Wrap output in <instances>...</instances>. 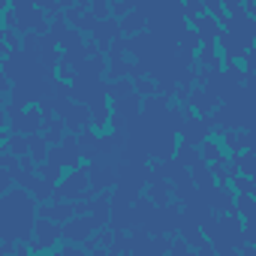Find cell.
<instances>
[{
  "mask_svg": "<svg viewBox=\"0 0 256 256\" xmlns=\"http://www.w3.org/2000/svg\"><path fill=\"white\" fill-rule=\"evenodd\" d=\"M187 112V120H184V126H181V145H193V148H202L205 142H208V133H211V118H196L190 108H184Z\"/></svg>",
  "mask_w": 256,
  "mask_h": 256,
  "instance_id": "1",
  "label": "cell"
},
{
  "mask_svg": "<svg viewBox=\"0 0 256 256\" xmlns=\"http://www.w3.org/2000/svg\"><path fill=\"white\" fill-rule=\"evenodd\" d=\"M60 238H64V226H60V223H52V220L36 217V232H34V241H30L28 247H30L34 253H42V250H52Z\"/></svg>",
  "mask_w": 256,
  "mask_h": 256,
  "instance_id": "2",
  "label": "cell"
},
{
  "mask_svg": "<svg viewBox=\"0 0 256 256\" xmlns=\"http://www.w3.org/2000/svg\"><path fill=\"white\" fill-rule=\"evenodd\" d=\"M64 124H66V133H70V130H72L76 136H78V133H84L88 126L94 124L90 106H84V102H72V106L64 112Z\"/></svg>",
  "mask_w": 256,
  "mask_h": 256,
  "instance_id": "3",
  "label": "cell"
},
{
  "mask_svg": "<svg viewBox=\"0 0 256 256\" xmlns=\"http://www.w3.org/2000/svg\"><path fill=\"white\" fill-rule=\"evenodd\" d=\"M84 169H88V175H90V190H94V193H102V190H108L112 184H118V169H112V166L90 163V166H84Z\"/></svg>",
  "mask_w": 256,
  "mask_h": 256,
  "instance_id": "4",
  "label": "cell"
},
{
  "mask_svg": "<svg viewBox=\"0 0 256 256\" xmlns=\"http://www.w3.org/2000/svg\"><path fill=\"white\" fill-rule=\"evenodd\" d=\"M40 217L52 223H70L76 217V202H54V205H40Z\"/></svg>",
  "mask_w": 256,
  "mask_h": 256,
  "instance_id": "5",
  "label": "cell"
},
{
  "mask_svg": "<svg viewBox=\"0 0 256 256\" xmlns=\"http://www.w3.org/2000/svg\"><path fill=\"white\" fill-rule=\"evenodd\" d=\"M94 232V223L90 217H72L70 223H64V241H76V244H84Z\"/></svg>",
  "mask_w": 256,
  "mask_h": 256,
  "instance_id": "6",
  "label": "cell"
},
{
  "mask_svg": "<svg viewBox=\"0 0 256 256\" xmlns=\"http://www.w3.org/2000/svg\"><path fill=\"white\" fill-rule=\"evenodd\" d=\"M181 238H184L193 250H199V247H205V244H208V238H205L202 226H199L196 220H190V217H184V220H181Z\"/></svg>",
  "mask_w": 256,
  "mask_h": 256,
  "instance_id": "7",
  "label": "cell"
},
{
  "mask_svg": "<svg viewBox=\"0 0 256 256\" xmlns=\"http://www.w3.org/2000/svg\"><path fill=\"white\" fill-rule=\"evenodd\" d=\"M145 28H148V16L139 10H133L126 18H120V36H139V34H145Z\"/></svg>",
  "mask_w": 256,
  "mask_h": 256,
  "instance_id": "8",
  "label": "cell"
},
{
  "mask_svg": "<svg viewBox=\"0 0 256 256\" xmlns=\"http://www.w3.org/2000/svg\"><path fill=\"white\" fill-rule=\"evenodd\" d=\"M190 178H193V184H196L199 190H208V187H214V172H211V166H208L205 160H199V163L190 169Z\"/></svg>",
  "mask_w": 256,
  "mask_h": 256,
  "instance_id": "9",
  "label": "cell"
},
{
  "mask_svg": "<svg viewBox=\"0 0 256 256\" xmlns=\"http://www.w3.org/2000/svg\"><path fill=\"white\" fill-rule=\"evenodd\" d=\"M28 145H30V157L42 166V163L48 160V151H52V148H48V139H46L42 133H36V136H28Z\"/></svg>",
  "mask_w": 256,
  "mask_h": 256,
  "instance_id": "10",
  "label": "cell"
},
{
  "mask_svg": "<svg viewBox=\"0 0 256 256\" xmlns=\"http://www.w3.org/2000/svg\"><path fill=\"white\" fill-rule=\"evenodd\" d=\"M199 151H202V160H205L208 166H223V163H226V154H223L220 142H214V139H208Z\"/></svg>",
  "mask_w": 256,
  "mask_h": 256,
  "instance_id": "11",
  "label": "cell"
},
{
  "mask_svg": "<svg viewBox=\"0 0 256 256\" xmlns=\"http://www.w3.org/2000/svg\"><path fill=\"white\" fill-rule=\"evenodd\" d=\"M175 154H178L175 160H178L184 169H193V166L202 160V151H199V148H193V145H181V142H178V151H175Z\"/></svg>",
  "mask_w": 256,
  "mask_h": 256,
  "instance_id": "12",
  "label": "cell"
},
{
  "mask_svg": "<svg viewBox=\"0 0 256 256\" xmlns=\"http://www.w3.org/2000/svg\"><path fill=\"white\" fill-rule=\"evenodd\" d=\"M36 175H40L42 181H48V184H54V187H58V184L64 181V166H58V163H42Z\"/></svg>",
  "mask_w": 256,
  "mask_h": 256,
  "instance_id": "13",
  "label": "cell"
},
{
  "mask_svg": "<svg viewBox=\"0 0 256 256\" xmlns=\"http://www.w3.org/2000/svg\"><path fill=\"white\" fill-rule=\"evenodd\" d=\"M136 94V82L133 78H120V82H112V100H126Z\"/></svg>",
  "mask_w": 256,
  "mask_h": 256,
  "instance_id": "14",
  "label": "cell"
},
{
  "mask_svg": "<svg viewBox=\"0 0 256 256\" xmlns=\"http://www.w3.org/2000/svg\"><path fill=\"white\" fill-rule=\"evenodd\" d=\"M232 190H235V196H256V181L247 178V175H235L232 178Z\"/></svg>",
  "mask_w": 256,
  "mask_h": 256,
  "instance_id": "15",
  "label": "cell"
},
{
  "mask_svg": "<svg viewBox=\"0 0 256 256\" xmlns=\"http://www.w3.org/2000/svg\"><path fill=\"white\" fill-rule=\"evenodd\" d=\"M235 211H238L244 220L256 217V196H235Z\"/></svg>",
  "mask_w": 256,
  "mask_h": 256,
  "instance_id": "16",
  "label": "cell"
},
{
  "mask_svg": "<svg viewBox=\"0 0 256 256\" xmlns=\"http://www.w3.org/2000/svg\"><path fill=\"white\" fill-rule=\"evenodd\" d=\"M90 16H94L96 22H108V18H112V6L102 4V0H96V4H90Z\"/></svg>",
  "mask_w": 256,
  "mask_h": 256,
  "instance_id": "17",
  "label": "cell"
},
{
  "mask_svg": "<svg viewBox=\"0 0 256 256\" xmlns=\"http://www.w3.org/2000/svg\"><path fill=\"white\" fill-rule=\"evenodd\" d=\"M205 16V4H196V0H190V4H184V18H202Z\"/></svg>",
  "mask_w": 256,
  "mask_h": 256,
  "instance_id": "18",
  "label": "cell"
},
{
  "mask_svg": "<svg viewBox=\"0 0 256 256\" xmlns=\"http://www.w3.org/2000/svg\"><path fill=\"white\" fill-rule=\"evenodd\" d=\"M196 256H217V250H214V247H211V241H208L205 247H199V250H196Z\"/></svg>",
  "mask_w": 256,
  "mask_h": 256,
  "instance_id": "19",
  "label": "cell"
},
{
  "mask_svg": "<svg viewBox=\"0 0 256 256\" xmlns=\"http://www.w3.org/2000/svg\"><path fill=\"white\" fill-rule=\"evenodd\" d=\"M238 253H241V256H256V247H253V244H247V247H241Z\"/></svg>",
  "mask_w": 256,
  "mask_h": 256,
  "instance_id": "20",
  "label": "cell"
}]
</instances>
